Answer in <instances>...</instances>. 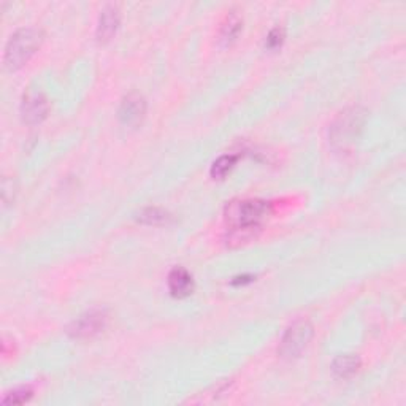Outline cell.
Instances as JSON below:
<instances>
[{"instance_id": "15", "label": "cell", "mask_w": 406, "mask_h": 406, "mask_svg": "<svg viewBox=\"0 0 406 406\" xmlns=\"http://www.w3.org/2000/svg\"><path fill=\"white\" fill-rule=\"evenodd\" d=\"M31 397H32V391H31V389L22 387V389H18V391L8 394V397L3 400V405H11V403H13V405H19V403L27 402V400H29Z\"/></svg>"}, {"instance_id": "13", "label": "cell", "mask_w": 406, "mask_h": 406, "mask_svg": "<svg viewBox=\"0 0 406 406\" xmlns=\"http://www.w3.org/2000/svg\"><path fill=\"white\" fill-rule=\"evenodd\" d=\"M235 162L237 155H222V158L216 160L213 167H211V176H213L214 180H221V178H224L229 174V170L235 165Z\"/></svg>"}, {"instance_id": "1", "label": "cell", "mask_w": 406, "mask_h": 406, "mask_svg": "<svg viewBox=\"0 0 406 406\" xmlns=\"http://www.w3.org/2000/svg\"><path fill=\"white\" fill-rule=\"evenodd\" d=\"M42 43V33L35 29H21L11 35L5 48V65L16 70L29 60Z\"/></svg>"}, {"instance_id": "9", "label": "cell", "mask_w": 406, "mask_h": 406, "mask_svg": "<svg viewBox=\"0 0 406 406\" xmlns=\"http://www.w3.org/2000/svg\"><path fill=\"white\" fill-rule=\"evenodd\" d=\"M119 26V11L116 7H107L99 19L97 27V38L100 42H108L116 33Z\"/></svg>"}, {"instance_id": "4", "label": "cell", "mask_w": 406, "mask_h": 406, "mask_svg": "<svg viewBox=\"0 0 406 406\" xmlns=\"http://www.w3.org/2000/svg\"><path fill=\"white\" fill-rule=\"evenodd\" d=\"M21 115L27 124L42 122L48 115V102L42 92L29 91L22 99Z\"/></svg>"}, {"instance_id": "12", "label": "cell", "mask_w": 406, "mask_h": 406, "mask_svg": "<svg viewBox=\"0 0 406 406\" xmlns=\"http://www.w3.org/2000/svg\"><path fill=\"white\" fill-rule=\"evenodd\" d=\"M242 29V19L237 15H229L221 29V42L224 44H229L235 40L238 32Z\"/></svg>"}, {"instance_id": "16", "label": "cell", "mask_w": 406, "mask_h": 406, "mask_svg": "<svg viewBox=\"0 0 406 406\" xmlns=\"http://www.w3.org/2000/svg\"><path fill=\"white\" fill-rule=\"evenodd\" d=\"M282 38H285V32H282V29H280V27H276V29L270 32L269 38H267V46L271 49L278 48L282 43Z\"/></svg>"}, {"instance_id": "2", "label": "cell", "mask_w": 406, "mask_h": 406, "mask_svg": "<svg viewBox=\"0 0 406 406\" xmlns=\"http://www.w3.org/2000/svg\"><path fill=\"white\" fill-rule=\"evenodd\" d=\"M269 214V203L262 200H242L232 202L226 210V219L232 227L254 226Z\"/></svg>"}, {"instance_id": "5", "label": "cell", "mask_w": 406, "mask_h": 406, "mask_svg": "<svg viewBox=\"0 0 406 406\" xmlns=\"http://www.w3.org/2000/svg\"><path fill=\"white\" fill-rule=\"evenodd\" d=\"M144 113H146V102L138 94H129V96L122 100L119 108V119L126 126L138 124L143 119Z\"/></svg>"}, {"instance_id": "6", "label": "cell", "mask_w": 406, "mask_h": 406, "mask_svg": "<svg viewBox=\"0 0 406 406\" xmlns=\"http://www.w3.org/2000/svg\"><path fill=\"white\" fill-rule=\"evenodd\" d=\"M105 327V316L103 313H97V311H92V313H87L81 316L80 319L75 321V324L70 327V333L75 338H87L99 333Z\"/></svg>"}, {"instance_id": "8", "label": "cell", "mask_w": 406, "mask_h": 406, "mask_svg": "<svg viewBox=\"0 0 406 406\" xmlns=\"http://www.w3.org/2000/svg\"><path fill=\"white\" fill-rule=\"evenodd\" d=\"M169 287L174 297L178 298L187 297L189 294H192L194 291V280L192 276L189 275L187 270L178 267V269L171 270V273L169 276Z\"/></svg>"}, {"instance_id": "10", "label": "cell", "mask_w": 406, "mask_h": 406, "mask_svg": "<svg viewBox=\"0 0 406 406\" xmlns=\"http://www.w3.org/2000/svg\"><path fill=\"white\" fill-rule=\"evenodd\" d=\"M360 366V360L357 355L353 354H344V355H338V357L333 360V373H335L338 378H351L353 375L357 373Z\"/></svg>"}, {"instance_id": "7", "label": "cell", "mask_w": 406, "mask_h": 406, "mask_svg": "<svg viewBox=\"0 0 406 406\" xmlns=\"http://www.w3.org/2000/svg\"><path fill=\"white\" fill-rule=\"evenodd\" d=\"M340 124L333 127V138L335 142H349V138L355 135V130L362 127V113L359 110H351L340 118Z\"/></svg>"}, {"instance_id": "3", "label": "cell", "mask_w": 406, "mask_h": 406, "mask_svg": "<svg viewBox=\"0 0 406 406\" xmlns=\"http://www.w3.org/2000/svg\"><path fill=\"white\" fill-rule=\"evenodd\" d=\"M313 337V327L308 321H298L289 327L285 338H282L280 354L282 357H297V355L308 346Z\"/></svg>"}, {"instance_id": "14", "label": "cell", "mask_w": 406, "mask_h": 406, "mask_svg": "<svg viewBox=\"0 0 406 406\" xmlns=\"http://www.w3.org/2000/svg\"><path fill=\"white\" fill-rule=\"evenodd\" d=\"M169 219V214L159 208H146L138 214V221L144 222V224H160Z\"/></svg>"}, {"instance_id": "11", "label": "cell", "mask_w": 406, "mask_h": 406, "mask_svg": "<svg viewBox=\"0 0 406 406\" xmlns=\"http://www.w3.org/2000/svg\"><path fill=\"white\" fill-rule=\"evenodd\" d=\"M257 232H259V224L232 227L230 233L227 235V244H229V246H240V244L249 243L257 237Z\"/></svg>"}]
</instances>
